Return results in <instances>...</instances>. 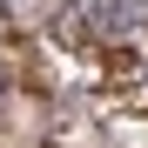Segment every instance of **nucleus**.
<instances>
[{
  "mask_svg": "<svg viewBox=\"0 0 148 148\" xmlns=\"http://www.w3.org/2000/svg\"><path fill=\"white\" fill-rule=\"evenodd\" d=\"M74 20L94 40H135L148 27V0H74Z\"/></svg>",
  "mask_w": 148,
  "mask_h": 148,
  "instance_id": "f257e3e1",
  "label": "nucleus"
},
{
  "mask_svg": "<svg viewBox=\"0 0 148 148\" xmlns=\"http://www.w3.org/2000/svg\"><path fill=\"white\" fill-rule=\"evenodd\" d=\"M0 7H7V0H0Z\"/></svg>",
  "mask_w": 148,
  "mask_h": 148,
  "instance_id": "7ed1b4c3",
  "label": "nucleus"
},
{
  "mask_svg": "<svg viewBox=\"0 0 148 148\" xmlns=\"http://www.w3.org/2000/svg\"><path fill=\"white\" fill-rule=\"evenodd\" d=\"M0 81H7V74H0Z\"/></svg>",
  "mask_w": 148,
  "mask_h": 148,
  "instance_id": "f03ea898",
  "label": "nucleus"
}]
</instances>
